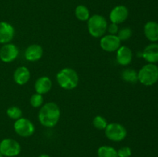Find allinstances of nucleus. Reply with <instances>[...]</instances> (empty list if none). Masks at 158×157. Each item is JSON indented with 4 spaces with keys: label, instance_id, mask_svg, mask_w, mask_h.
Returning <instances> with one entry per match:
<instances>
[{
    "label": "nucleus",
    "instance_id": "f257e3e1",
    "mask_svg": "<svg viewBox=\"0 0 158 157\" xmlns=\"http://www.w3.org/2000/svg\"><path fill=\"white\" fill-rule=\"evenodd\" d=\"M60 109L53 102L45 103L41 106L38 114V119L42 126L47 128L55 126L60 119Z\"/></svg>",
    "mask_w": 158,
    "mask_h": 157
},
{
    "label": "nucleus",
    "instance_id": "f03ea898",
    "mask_svg": "<svg viewBox=\"0 0 158 157\" xmlns=\"http://www.w3.org/2000/svg\"><path fill=\"white\" fill-rule=\"evenodd\" d=\"M56 80L60 87L66 90H72L79 84V75L74 69L64 68L56 75Z\"/></svg>",
    "mask_w": 158,
    "mask_h": 157
},
{
    "label": "nucleus",
    "instance_id": "7ed1b4c3",
    "mask_svg": "<svg viewBox=\"0 0 158 157\" xmlns=\"http://www.w3.org/2000/svg\"><path fill=\"white\" fill-rule=\"evenodd\" d=\"M87 29L89 35L94 38H101L107 30V22L100 15H94L87 20Z\"/></svg>",
    "mask_w": 158,
    "mask_h": 157
},
{
    "label": "nucleus",
    "instance_id": "20e7f679",
    "mask_svg": "<svg viewBox=\"0 0 158 157\" xmlns=\"http://www.w3.org/2000/svg\"><path fill=\"white\" fill-rule=\"evenodd\" d=\"M138 81L146 86H151L158 81V67L155 64L148 63L138 72Z\"/></svg>",
    "mask_w": 158,
    "mask_h": 157
},
{
    "label": "nucleus",
    "instance_id": "39448f33",
    "mask_svg": "<svg viewBox=\"0 0 158 157\" xmlns=\"http://www.w3.org/2000/svg\"><path fill=\"white\" fill-rule=\"evenodd\" d=\"M104 130L106 138L113 142L122 141L127 135L126 128L122 124L117 123H110Z\"/></svg>",
    "mask_w": 158,
    "mask_h": 157
},
{
    "label": "nucleus",
    "instance_id": "423d86ee",
    "mask_svg": "<svg viewBox=\"0 0 158 157\" xmlns=\"http://www.w3.org/2000/svg\"><path fill=\"white\" fill-rule=\"evenodd\" d=\"M21 152V146L13 139H4L0 143V153L3 156L15 157Z\"/></svg>",
    "mask_w": 158,
    "mask_h": 157
},
{
    "label": "nucleus",
    "instance_id": "0eeeda50",
    "mask_svg": "<svg viewBox=\"0 0 158 157\" xmlns=\"http://www.w3.org/2000/svg\"><path fill=\"white\" fill-rule=\"evenodd\" d=\"M14 130L19 136L29 137L35 132V126L30 120L22 117L15 120L14 123Z\"/></svg>",
    "mask_w": 158,
    "mask_h": 157
},
{
    "label": "nucleus",
    "instance_id": "6e6552de",
    "mask_svg": "<svg viewBox=\"0 0 158 157\" xmlns=\"http://www.w3.org/2000/svg\"><path fill=\"white\" fill-rule=\"evenodd\" d=\"M100 46L103 50L106 52H117L121 46V41L117 35H106L101 37Z\"/></svg>",
    "mask_w": 158,
    "mask_h": 157
},
{
    "label": "nucleus",
    "instance_id": "1a4fd4ad",
    "mask_svg": "<svg viewBox=\"0 0 158 157\" xmlns=\"http://www.w3.org/2000/svg\"><path fill=\"white\" fill-rule=\"evenodd\" d=\"M19 55V49L12 43L4 44L0 49V59L6 63H9L16 59Z\"/></svg>",
    "mask_w": 158,
    "mask_h": 157
},
{
    "label": "nucleus",
    "instance_id": "9d476101",
    "mask_svg": "<svg viewBox=\"0 0 158 157\" xmlns=\"http://www.w3.org/2000/svg\"><path fill=\"white\" fill-rule=\"evenodd\" d=\"M129 15V11L125 6H117L111 10L110 13V19L111 22L120 24L126 21Z\"/></svg>",
    "mask_w": 158,
    "mask_h": 157
},
{
    "label": "nucleus",
    "instance_id": "9b49d317",
    "mask_svg": "<svg viewBox=\"0 0 158 157\" xmlns=\"http://www.w3.org/2000/svg\"><path fill=\"white\" fill-rule=\"evenodd\" d=\"M15 29L7 22H0V44L9 43L14 38Z\"/></svg>",
    "mask_w": 158,
    "mask_h": 157
},
{
    "label": "nucleus",
    "instance_id": "f8f14e48",
    "mask_svg": "<svg viewBox=\"0 0 158 157\" xmlns=\"http://www.w3.org/2000/svg\"><path fill=\"white\" fill-rule=\"evenodd\" d=\"M25 58L29 62H36L42 58L43 55V49L38 44L30 45L25 51Z\"/></svg>",
    "mask_w": 158,
    "mask_h": 157
},
{
    "label": "nucleus",
    "instance_id": "ddd939ff",
    "mask_svg": "<svg viewBox=\"0 0 158 157\" xmlns=\"http://www.w3.org/2000/svg\"><path fill=\"white\" fill-rule=\"evenodd\" d=\"M133 59L132 50L126 46H121L117 51V61L121 66H127Z\"/></svg>",
    "mask_w": 158,
    "mask_h": 157
},
{
    "label": "nucleus",
    "instance_id": "4468645a",
    "mask_svg": "<svg viewBox=\"0 0 158 157\" xmlns=\"http://www.w3.org/2000/svg\"><path fill=\"white\" fill-rule=\"evenodd\" d=\"M142 57L149 63L158 62V43L148 45L142 52Z\"/></svg>",
    "mask_w": 158,
    "mask_h": 157
},
{
    "label": "nucleus",
    "instance_id": "2eb2a0df",
    "mask_svg": "<svg viewBox=\"0 0 158 157\" xmlns=\"http://www.w3.org/2000/svg\"><path fill=\"white\" fill-rule=\"evenodd\" d=\"M14 81L19 86L26 84L30 78V72L25 66H19L15 70L13 74Z\"/></svg>",
    "mask_w": 158,
    "mask_h": 157
},
{
    "label": "nucleus",
    "instance_id": "dca6fc26",
    "mask_svg": "<svg viewBox=\"0 0 158 157\" xmlns=\"http://www.w3.org/2000/svg\"><path fill=\"white\" fill-rule=\"evenodd\" d=\"M52 81L49 77L42 76L37 78L34 88L37 93L43 95L50 91V89H52Z\"/></svg>",
    "mask_w": 158,
    "mask_h": 157
},
{
    "label": "nucleus",
    "instance_id": "f3484780",
    "mask_svg": "<svg viewBox=\"0 0 158 157\" xmlns=\"http://www.w3.org/2000/svg\"><path fill=\"white\" fill-rule=\"evenodd\" d=\"M143 32L145 36L149 41L153 42L158 41V23L157 22H148L143 28Z\"/></svg>",
    "mask_w": 158,
    "mask_h": 157
},
{
    "label": "nucleus",
    "instance_id": "a211bd4d",
    "mask_svg": "<svg viewBox=\"0 0 158 157\" xmlns=\"http://www.w3.org/2000/svg\"><path fill=\"white\" fill-rule=\"evenodd\" d=\"M98 157H118L117 150L110 146H102L97 149Z\"/></svg>",
    "mask_w": 158,
    "mask_h": 157
},
{
    "label": "nucleus",
    "instance_id": "6ab92c4d",
    "mask_svg": "<svg viewBox=\"0 0 158 157\" xmlns=\"http://www.w3.org/2000/svg\"><path fill=\"white\" fill-rule=\"evenodd\" d=\"M75 15L77 19L82 22L87 21L90 17L89 9L83 5H79L77 6L75 9Z\"/></svg>",
    "mask_w": 158,
    "mask_h": 157
},
{
    "label": "nucleus",
    "instance_id": "aec40b11",
    "mask_svg": "<svg viewBox=\"0 0 158 157\" xmlns=\"http://www.w3.org/2000/svg\"><path fill=\"white\" fill-rule=\"evenodd\" d=\"M121 76L122 78L127 83H134L138 81V73L137 71L132 69H123Z\"/></svg>",
    "mask_w": 158,
    "mask_h": 157
},
{
    "label": "nucleus",
    "instance_id": "412c9836",
    "mask_svg": "<svg viewBox=\"0 0 158 157\" xmlns=\"http://www.w3.org/2000/svg\"><path fill=\"white\" fill-rule=\"evenodd\" d=\"M93 125L96 129L99 130H104L108 123L106 119L102 115H96L93 119Z\"/></svg>",
    "mask_w": 158,
    "mask_h": 157
},
{
    "label": "nucleus",
    "instance_id": "4be33fe9",
    "mask_svg": "<svg viewBox=\"0 0 158 157\" xmlns=\"http://www.w3.org/2000/svg\"><path fill=\"white\" fill-rule=\"evenodd\" d=\"M6 114L12 119L17 120L22 118L23 112H22L21 109L17 106H11V107L8 108V109L6 110Z\"/></svg>",
    "mask_w": 158,
    "mask_h": 157
},
{
    "label": "nucleus",
    "instance_id": "5701e85b",
    "mask_svg": "<svg viewBox=\"0 0 158 157\" xmlns=\"http://www.w3.org/2000/svg\"><path fill=\"white\" fill-rule=\"evenodd\" d=\"M29 102H30V104L32 107L34 108L41 107V106L43 105V95L35 92V94H33V95L31 96Z\"/></svg>",
    "mask_w": 158,
    "mask_h": 157
},
{
    "label": "nucleus",
    "instance_id": "b1692460",
    "mask_svg": "<svg viewBox=\"0 0 158 157\" xmlns=\"http://www.w3.org/2000/svg\"><path fill=\"white\" fill-rule=\"evenodd\" d=\"M117 36L120 41H126L132 36V30L129 27H124L121 29H119L117 32Z\"/></svg>",
    "mask_w": 158,
    "mask_h": 157
},
{
    "label": "nucleus",
    "instance_id": "393cba45",
    "mask_svg": "<svg viewBox=\"0 0 158 157\" xmlns=\"http://www.w3.org/2000/svg\"><path fill=\"white\" fill-rule=\"evenodd\" d=\"M132 154L131 149L128 146H123L117 150V155L118 157H130Z\"/></svg>",
    "mask_w": 158,
    "mask_h": 157
},
{
    "label": "nucleus",
    "instance_id": "a878e982",
    "mask_svg": "<svg viewBox=\"0 0 158 157\" xmlns=\"http://www.w3.org/2000/svg\"><path fill=\"white\" fill-rule=\"evenodd\" d=\"M106 31H108L110 35H117V32H118L119 31L118 25L116 24V23L111 22L110 24L107 26V30Z\"/></svg>",
    "mask_w": 158,
    "mask_h": 157
},
{
    "label": "nucleus",
    "instance_id": "bb28decb",
    "mask_svg": "<svg viewBox=\"0 0 158 157\" xmlns=\"http://www.w3.org/2000/svg\"><path fill=\"white\" fill-rule=\"evenodd\" d=\"M39 157H50L49 155H47V154H42V155H40Z\"/></svg>",
    "mask_w": 158,
    "mask_h": 157
},
{
    "label": "nucleus",
    "instance_id": "cd10ccee",
    "mask_svg": "<svg viewBox=\"0 0 158 157\" xmlns=\"http://www.w3.org/2000/svg\"><path fill=\"white\" fill-rule=\"evenodd\" d=\"M0 157H3V155H2V154H1V153H0Z\"/></svg>",
    "mask_w": 158,
    "mask_h": 157
}]
</instances>
